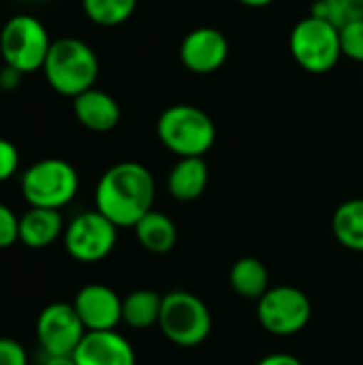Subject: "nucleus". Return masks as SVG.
Masks as SVG:
<instances>
[{"label": "nucleus", "mask_w": 363, "mask_h": 365, "mask_svg": "<svg viewBox=\"0 0 363 365\" xmlns=\"http://www.w3.org/2000/svg\"><path fill=\"white\" fill-rule=\"evenodd\" d=\"M156 182L152 171L135 160L111 165L96 182L94 205L118 229H133L154 210Z\"/></svg>", "instance_id": "nucleus-1"}, {"label": "nucleus", "mask_w": 363, "mask_h": 365, "mask_svg": "<svg viewBox=\"0 0 363 365\" xmlns=\"http://www.w3.org/2000/svg\"><path fill=\"white\" fill-rule=\"evenodd\" d=\"M101 73L96 51L81 38H56L43 64V75L51 90L71 101L94 88Z\"/></svg>", "instance_id": "nucleus-2"}, {"label": "nucleus", "mask_w": 363, "mask_h": 365, "mask_svg": "<svg viewBox=\"0 0 363 365\" xmlns=\"http://www.w3.org/2000/svg\"><path fill=\"white\" fill-rule=\"evenodd\" d=\"M156 137L178 158L205 156L216 141V124L203 109L178 103L158 115Z\"/></svg>", "instance_id": "nucleus-3"}, {"label": "nucleus", "mask_w": 363, "mask_h": 365, "mask_svg": "<svg viewBox=\"0 0 363 365\" xmlns=\"http://www.w3.org/2000/svg\"><path fill=\"white\" fill-rule=\"evenodd\" d=\"M289 51L302 71L310 75H325L334 71L342 58L340 30L334 24L308 13L291 28Z\"/></svg>", "instance_id": "nucleus-4"}, {"label": "nucleus", "mask_w": 363, "mask_h": 365, "mask_svg": "<svg viewBox=\"0 0 363 365\" xmlns=\"http://www.w3.org/2000/svg\"><path fill=\"white\" fill-rule=\"evenodd\" d=\"M19 188L30 207L62 210L79 190V173L68 160L41 158L21 173Z\"/></svg>", "instance_id": "nucleus-5"}, {"label": "nucleus", "mask_w": 363, "mask_h": 365, "mask_svg": "<svg viewBox=\"0 0 363 365\" xmlns=\"http://www.w3.org/2000/svg\"><path fill=\"white\" fill-rule=\"evenodd\" d=\"M158 327L163 336L182 349L203 344L212 334V312L208 304L188 291H171L163 295Z\"/></svg>", "instance_id": "nucleus-6"}, {"label": "nucleus", "mask_w": 363, "mask_h": 365, "mask_svg": "<svg viewBox=\"0 0 363 365\" xmlns=\"http://www.w3.org/2000/svg\"><path fill=\"white\" fill-rule=\"evenodd\" d=\"M51 43L45 24L26 13L13 15L0 30V56L4 64L24 75L43 71Z\"/></svg>", "instance_id": "nucleus-7"}, {"label": "nucleus", "mask_w": 363, "mask_h": 365, "mask_svg": "<svg viewBox=\"0 0 363 365\" xmlns=\"http://www.w3.org/2000/svg\"><path fill=\"white\" fill-rule=\"evenodd\" d=\"M257 319L261 327L278 338H289L300 334L312 319L310 297L289 284L270 289L257 302Z\"/></svg>", "instance_id": "nucleus-8"}, {"label": "nucleus", "mask_w": 363, "mask_h": 365, "mask_svg": "<svg viewBox=\"0 0 363 365\" xmlns=\"http://www.w3.org/2000/svg\"><path fill=\"white\" fill-rule=\"evenodd\" d=\"M64 248L79 263H98L107 259L118 242V227L98 210L77 214L64 229Z\"/></svg>", "instance_id": "nucleus-9"}, {"label": "nucleus", "mask_w": 363, "mask_h": 365, "mask_svg": "<svg viewBox=\"0 0 363 365\" xmlns=\"http://www.w3.org/2000/svg\"><path fill=\"white\" fill-rule=\"evenodd\" d=\"M36 342L45 357L73 355L86 336V327L73 308V304L53 302L39 312L36 319Z\"/></svg>", "instance_id": "nucleus-10"}, {"label": "nucleus", "mask_w": 363, "mask_h": 365, "mask_svg": "<svg viewBox=\"0 0 363 365\" xmlns=\"http://www.w3.org/2000/svg\"><path fill=\"white\" fill-rule=\"evenodd\" d=\"M229 58V38L212 26L190 30L180 45V62L195 75H212L225 66Z\"/></svg>", "instance_id": "nucleus-11"}, {"label": "nucleus", "mask_w": 363, "mask_h": 365, "mask_svg": "<svg viewBox=\"0 0 363 365\" xmlns=\"http://www.w3.org/2000/svg\"><path fill=\"white\" fill-rule=\"evenodd\" d=\"M77 310L86 331H111L122 323V297L107 284H86L75 293Z\"/></svg>", "instance_id": "nucleus-12"}, {"label": "nucleus", "mask_w": 363, "mask_h": 365, "mask_svg": "<svg viewBox=\"0 0 363 365\" xmlns=\"http://www.w3.org/2000/svg\"><path fill=\"white\" fill-rule=\"evenodd\" d=\"M77 365H135L133 344L118 334L111 331H86L83 340L73 353Z\"/></svg>", "instance_id": "nucleus-13"}, {"label": "nucleus", "mask_w": 363, "mask_h": 365, "mask_svg": "<svg viewBox=\"0 0 363 365\" xmlns=\"http://www.w3.org/2000/svg\"><path fill=\"white\" fill-rule=\"evenodd\" d=\"M73 113L77 122L92 133H109L122 120L118 101L98 88H90L73 98Z\"/></svg>", "instance_id": "nucleus-14"}, {"label": "nucleus", "mask_w": 363, "mask_h": 365, "mask_svg": "<svg viewBox=\"0 0 363 365\" xmlns=\"http://www.w3.org/2000/svg\"><path fill=\"white\" fill-rule=\"evenodd\" d=\"M64 229L66 225L60 210L28 207V212L19 216V242L30 250L49 248L64 235Z\"/></svg>", "instance_id": "nucleus-15"}, {"label": "nucleus", "mask_w": 363, "mask_h": 365, "mask_svg": "<svg viewBox=\"0 0 363 365\" xmlns=\"http://www.w3.org/2000/svg\"><path fill=\"white\" fill-rule=\"evenodd\" d=\"M208 182H210V167L203 156L180 158L167 175V190L175 201L190 203L205 192Z\"/></svg>", "instance_id": "nucleus-16"}, {"label": "nucleus", "mask_w": 363, "mask_h": 365, "mask_svg": "<svg viewBox=\"0 0 363 365\" xmlns=\"http://www.w3.org/2000/svg\"><path fill=\"white\" fill-rule=\"evenodd\" d=\"M133 229L137 242L152 255H167L178 244V227L165 212H148Z\"/></svg>", "instance_id": "nucleus-17"}, {"label": "nucleus", "mask_w": 363, "mask_h": 365, "mask_svg": "<svg viewBox=\"0 0 363 365\" xmlns=\"http://www.w3.org/2000/svg\"><path fill=\"white\" fill-rule=\"evenodd\" d=\"M229 282L240 297L259 302L270 291V272L261 259L242 257L233 263L229 272Z\"/></svg>", "instance_id": "nucleus-18"}, {"label": "nucleus", "mask_w": 363, "mask_h": 365, "mask_svg": "<svg viewBox=\"0 0 363 365\" xmlns=\"http://www.w3.org/2000/svg\"><path fill=\"white\" fill-rule=\"evenodd\" d=\"M163 295L152 289H137L122 299V323L133 329H148L158 325Z\"/></svg>", "instance_id": "nucleus-19"}, {"label": "nucleus", "mask_w": 363, "mask_h": 365, "mask_svg": "<svg viewBox=\"0 0 363 365\" xmlns=\"http://www.w3.org/2000/svg\"><path fill=\"white\" fill-rule=\"evenodd\" d=\"M332 231L340 246L353 252H363V199H349L336 207Z\"/></svg>", "instance_id": "nucleus-20"}, {"label": "nucleus", "mask_w": 363, "mask_h": 365, "mask_svg": "<svg viewBox=\"0 0 363 365\" xmlns=\"http://www.w3.org/2000/svg\"><path fill=\"white\" fill-rule=\"evenodd\" d=\"M139 0H81L86 17L103 28H113L128 21Z\"/></svg>", "instance_id": "nucleus-21"}, {"label": "nucleus", "mask_w": 363, "mask_h": 365, "mask_svg": "<svg viewBox=\"0 0 363 365\" xmlns=\"http://www.w3.org/2000/svg\"><path fill=\"white\" fill-rule=\"evenodd\" d=\"M310 15L321 17L340 30L351 21L363 19V0H315Z\"/></svg>", "instance_id": "nucleus-22"}, {"label": "nucleus", "mask_w": 363, "mask_h": 365, "mask_svg": "<svg viewBox=\"0 0 363 365\" xmlns=\"http://www.w3.org/2000/svg\"><path fill=\"white\" fill-rule=\"evenodd\" d=\"M340 49L344 58L363 64V19L340 28Z\"/></svg>", "instance_id": "nucleus-23"}, {"label": "nucleus", "mask_w": 363, "mask_h": 365, "mask_svg": "<svg viewBox=\"0 0 363 365\" xmlns=\"http://www.w3.org/2000/svg\"><path fill=\"white\" fill-rule=\"evenodd\" d=\"M19 242V216L4 203H0V250Z\"/></svg>", "instance_id": "nucleus-24"}, {"label": "nucleus", "mask_w": 363, "mask_h": 365, "mask_svg": "<svg viewBox=\"0 0 363 365\" xmlns=\"http://www.w3.org/2000/svg\"><path fill=\"white\" fill-rule=\"evenodd\" d=\"M19 169V152L13 141L0 137V184L11 180Z\"/></svg>", "instance_id": "nucleus-25"}, {"label": "nucleus", "mask_w": 363, "mask_h": 365, "mask_svg": "<svg viewBox=\"0 0 363 365\" xmlns=\"http://www.w3.org/2000/svg\"><path fill=\"white\" fill-rule=\"evenodd\" d=\"M0 365H28L24 344L13 338H0Z\"/></svg>", "instance_id": "nucleus-26"}, {"label": "nucleus", "mask_w": 363, "mask_h": 365, "mask_svg": "<svg viewBox=\"0 0 363 365\" xmlns=\"http://www.w3.org/2000/svg\"><path fill=\"white\" fill-rule=\"evenodd\" d=\"M21 77H24V73L21 71H17V68H13V66H2L0 68V90H4V92H13V90H17L19 88V83H21Z\"/></svg>", "instance_id": "nucleus-27"}, {"label": "nucleus", "mask_w": 363, "mask_h": 365, "mask_svg": "<svg viewBox=\"0 0 363 365\" xmlns=\"http://www.w3.org/2000/svg\"><path fill=\"white\" fill-rule=\"evenodd\" d=\"M257 365H304L295 355H289V353H274V355H267L263 357Z\"/></svg>", "instance_id": "nucleus-28"}, {"label": "nucleus", "mask_w": 363, "mask_h": 365, "mask_svg": "<svg viewBox=\"0 0 363 365\" xmlns=\"http://www.w3.org/2000/svg\"><path fill=\"white\" fill-rule=\"evenodd\" d=\"M43 365H77L73 355H56V357H45Z\"/></svg>", "instance_id": "nucleus-29"}, {"label": "nucleus", "mask_w": 363, "mask_h": 365, "mask_svg": "<svg viewBox=\"0 0 363 365\" xmlns=\"http://www.w3.org/2000/svg\"><path fill=\"white\" fill-rule=\"evenodd\" d=\"M237 2L244 4V6H250V9H263V6H270L276 0H237Z\"/></svg>", "instance_id": "nucleus-30"}]
</instances>
